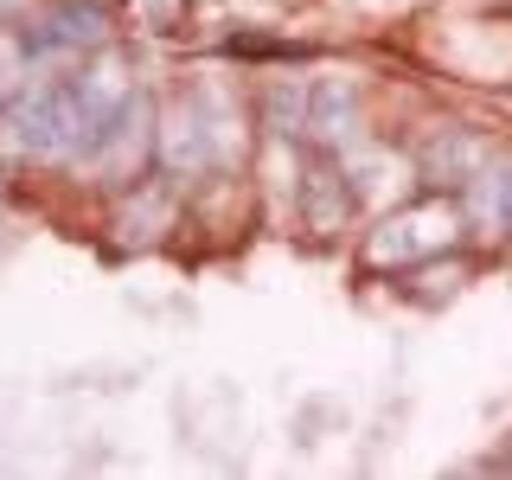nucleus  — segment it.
<instances>
[{"label": "nucleus", "mask_w": 512, "mask_h": 480, "mask_svg": "<svg viewBox=\"0 0 512 480\" xmlns=\"http://www.w3.org/2000/svg\"><path fill=\"white\" fill-rule=\"evenodd\" d=\"M32 77V52H26V32L0 20V109L20 96V84Z\"/></svg>", "instance_id": "9b49d317"}, {"label": "nucleus", "mask_w": 512, "mask_h": 480, "mask_svg": "<svg viewBox=\"0 0 512 480\" xmlns=\"http://www.w3.org/2000/svg\"><path fill=\"white\" fill-rule=\"evenodd\" d=\"M455 199H461V218H468V237H480V244H506L512 237V154H493Z\"/></svg>", "instance_id": "6e6552de"}, {"label": "nucleus", "mask_w": 512, "mask_h": 480, "mask_svg": "<svg viewBox=\"0 0 512 480\" xmlns=\"http://www.w3.org/2000/svg\"><path fill=\"white\" fill-rule=\"evenodd\" d=\"M333 160H340V173L352 180V192H359V205L365 199H397L404 186H416V154L384 148L378 135H359L346 154H333Z\"/></svg>", "instance_id": "9d476101"}, {"label": "nucleus", "mask_w": 512, "mask_h": 480, "mask_svg": "<svg viewBox=\"0 0 512 480\" xmlns=\"http://www.w3.org/2000/svg\"><path fill=\"white\" fill-rule=\"evenodd\" d=\"M250 122L244 103H237L224 84H192L180 96L154 109V167L167 180H212V173H231L250 148Z\"/></svg>", "instance_id": "f257e3e1"}, {"label": "nucleus", "mask_w": 512, "mask_h": 480, "mask_svg": "<svg viewBox=\"0 0 512 480\" xmlns=\"http://www.w3.org/2000/svg\"><path fill=\"white\" fill-rule=\"evenodd\" d=\"M180 180H148L141 173L135 186H122L116 192V218H109V237H116L122 250H148V244H160V237L173 231V218H180V192H173Z\"/></svg>", "instance_id": "423d86ee"}, {"label": "nucleus", "mask_w": 512, "mask_h": 480, "mask_svg": "<svg viewBox=\"0 0 512 480\" xmlns=\"http://www.w3.org/2000/svg\"><path fill=\"white\" fill-rule=\"evenodd\" d=\"M359 135H372V128H365L359 84H346V77H320V84L308 90V135H301V148H308V154H346Z\"/></svg>", "instance_id": "0eeeda50"}, {"label": "nucleus", "mask_w": 512, "mask_h": 480, "mask_svg": "<svg viewBox=\"0 0 512 480\" xmlns=\"http://www.w3.org/2000/svg\"><path fill=\"white\" fill-rule=\"evenodd\" d=\"M295 205H301V224H308V237H340L352 212H359V192L352 180L340 173V160L333 154H301L295 167Z\"/></svg>", "instance_id": "39448f33"}, {"label": "nucleus", "mask_w": 512, "mask_h": 480, "mask_svg": "<svg viewBox=\"0 0 512 480\" xmlns=\"http://www.w3.org/2000/svg\"><path fill=\"white\" fill-rule=\"evenodd\" d=\"M455 237H468V218H461V199L455 192H410V199H397L391 212L372 224V237H365V263L372 269H410L429 263V256L455 250Z\"/></svg>", "instance_id": "7ed1b4c3"}, {"label": "nucleus", "mask_w": 512, "mask_h": 480, "mask_svg": "<svg viewBox=\"0 0 512 480\" xmlns=\"http://www.w3.org/2000/svg\"><path fill=\"white\" fill-rule=\"evenodd\" d=\"M26 52L39 77H71L84 58L109 52V13L96 0H52V7H32V32Z\"/></svg>", "instance_id": "20e7f679"}, {"label": "nucleus", "mask_w": 512, "mask_h": 480, "mask_svg": "<svg viewBox=\"0 0 512 480\" xmlns=\"http://www.w3.org/2000/svg\"><path fill=\"white\" fill-rule=\"evenodd\" d=\"M90 148V122L77 103L71 77H39L32 71L20 96L0 109V160L13 167H77V154Z\"/></svg>", "instance_id": "f03ea898"}, {"label": "nucleus", "mask_w": 512, "mask_h": 480, "mask_svg": "<svg viewBox=\"0 0 512 480\" xmlns=\"http://www.w3.org/2000/svg\"><path fill=\"white\" fill-rule=\"evenodd\" d=\"M487 160H493V148L474 135V128H436V135L416 148V180L436 186V192H461Z\"/></svg>", "instance_id": "1a4fd4ad"}]
</instances>
